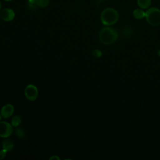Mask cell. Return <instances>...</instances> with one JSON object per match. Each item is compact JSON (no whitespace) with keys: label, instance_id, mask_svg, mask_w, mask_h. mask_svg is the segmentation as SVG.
I'll return each instance as SVG.
<instances>
[{"label":"cell","instance_id":"8992f818","mask_svg":"<svg viewBox=\"0 0 160 160\" xmlns=\"http://www.w3.org/2000/svg\"><path fill=\"white\" fill-rule=\"evenodd\" d=\"M15 18V12L13 9L6 8L0 11V19L4 21L9 22L12 21Z\"/></svg>","mask_w":160,"mask_h":160},{"label":"cell","instance_id":"ba28073f","mask_svg":"<svg viewBox=\"0 0 160 160\" xmlns=\"http://www.w3.org/2000/svg\"><path fill=\"white\" fill-rule=\"evenodd\" d=\"M2 147L7 152H10L14 148V142L11 139H6L2 142Z\"/></svg>","mask_w":160,"mask_h":160},{"label":"cell","instance_id":"5b68a950","mask_svg":"<svg viewBox=\"0 0 160 160\" xmlns=\"http://www.w3.org/2000/svg\"><path fill=\"white\" fill-rule=\"evenodd\" d=\"M12 127L11 124L6 121H0V137L3 138H9L13 132Z\"/></svg>","mask_w":160,"mask_h":160},{"label":"cell","instance_id":"5bb4252c","mask_svg":"<svg viewBox=\"0 0 160 160\" xmlns=\"http://www.w3.org/2000/svg\"><path fill=\"white\" fill-rule=\"evenodd\" d=\"M92 54L94 57L95 58H99L100 57H101L102 56V52L101 50L99 49H96L92 51Z\"/></svg>","mask_w":160,"mask_h":160},{"label":"cell","instance_id":"4fadbf2b","mask_svg":"<svg viewBox=\"0 0 160 160\" xmlns=\"http://www.w3.org/2000/svg\"><path fill=\"white\" fill-rule=\"evenodd\" d=\"M15 134H16V136L18 137L19 138H23L26 135L24 130L21 128H17L15 131Z\"/></svg>","mask_w":160,"mask_h":160},{"label":"cell","instance_id":"44dd1931","mask_svg":"<svg viewBox=\"0 0 160 160\" xmlns=\"http://www.w3.org/2000/svg\"><path fill=\"white\" fill-rule=\"evenodd\" d=\"M4 1H11L12 0H4Z\"/></svg>","mask_w":160,"mask_h":160},{"label":"cell","instance_id":"9c48e42d","mask_svg":"<svg viewBox=\"0 0 160 160\" xmlns=\"http://www.w3.org/2000/svg\"><path fill=\"white\" fill-rule=\"evenodd\" d=\"M132 14L135 19H142L145 18L146 11H144V9L141 8H137L133 11Z\"/></svg>","mask_w":160,"mask_h":160},{"label":"cell","instance_id":"277c9868","mask_svg":"<svg viewBox=\"0 0 160 160\" xmlns=\"http://www.w3.org/2000/svg\"><path fill=\"white\" fill-rule=\"evenodd\" d=\"M24 95L26 98L31 101H35L38 96V89L37 87L32 84H28L24 89Z\"/></svg>","mask_w":160,"mask_h":160},{"label":"cell","instance_id":"7c38bea8","mask_svg":"<svg viewBox=\"0 0 160 160\" xmlns=\"http://www.w3.org/2000/svg\"><path fill=\"white\" fill-rule=\"evenodd\" d=\"M36 4L39 8H46L49 4V0H36Z\"/></svg>","mask_w":160,"mask_h":160},{"label":"cell","instance_id":"2e32d148","mask_svg":"<svg viewBox=\"0 0 160 160\" xmlns=\"http://www.w3.org/2000/svg\"><path fill=\"white\" fill-rule=\"evenodd\" d=\"M7 152H8L6 150H4V149H2L0 150V160L3 159L6 157Z\"/></svg>","mask_w":160,"mask_h":160},{"label":"cell","instance_id":"8fae6325","mask_svg":"<svg viewBox=\"0 0 160 160\" xmlns=\"http://www.w3.org/2000/svg\"><path fill=\"white\" fill-rule=\"evenodd\" d=\"M21 118L18 115H15L12 118L11 124L13 127H18L21 123Z\"/></svg>","mask_w":160,"mask_h":160},{"label":"cell","instance_id":"7a4b0ae2","mask_svg":"<svg viewBox=\"0 0 160 160\" xmlns=\"http://www.w3.org/2000/svg\"><path fill=\"white\" fill-rule=\"evenodd\" d=\"M100 19L102 24L106 26H111L118 22L119 13L113 8H107L101 12Z\"/></svg>","mask_w":160,"mask_h":160},{"label":"cell","instance_id":"ac0fdd59","mask_svg":"<svg viewBox=\"0 0 160 160\" xmlns=\"http://www.w3.org/2000/svg\"><path fill=\"white\" fill-rule=\"evenodd\" d=\"M2 9V3H1V1H0V11Z\"/></svg>","mask_w":160,"mask_h":160},{"label":"cell","instance_id":"52a82bcc","mask_svg":"<svg viewBox=\"0 0 160 160\" xmlns=\"http://www.w3.org/2000/svg\"><path fill=\"white\" fill-rule=\"evenodd\" d=\"M14 111V106L11 104H7L1 108L0 113L3 118H9L12 116Z\"/></svg>","mask_w":160,"mask_h":160},{"label":"cell","instance_id":"30bf717a","mask_svg":"<svg viewBox=\"0 0 160 160\" xmlns=\"http://www.w3.org/2000/svg\"><path fill=\"white\" fill-rule=\"evenodd\" d=\"M137 4L139 8L148 9L151 4V0H137Z\"/></svg>","mask_w":160,"mask_h":160},{"label":"cell","instance_id":"ffe728a7","mask_svg":"<svg viewBox=\"0 0 160 160\" xmlns=\"http://www.w3.org/2000/svg\"><path fill=\"white\" fill-rule=\"evenodd\" d=\"M2 116H1V113H0V121H1V119H2Z\"/></svg>","mask_w":160,"mask_h":160},{"label":"cell","instance_id":"6da1fadb","mask_svg":"<svg viewBox=\"0 0 160 160\" xmlns=\"http://www.w3.org/2000/svg\"><path fill=\"white\" fill-rule=\"evenodd\" d=\"M118 38L117 31L113 28L106 26L102 28L99 33L100 41L106 45H109L116 42Z\"/></svg>","mask_w":160,"mask_h":160},{"label":"cell","instance_id":"3957f363","mask_svg":"<svg viewBox=\"0 0 160 160\" xmlns=\"http://www.w3.org/2000/svg\"><path fill=\"white\" fill-rule=\"evenodd\" d=\"M145 18L150 25L158 26L160 25V9L157 8H150L146 11Z\"/></svg>","mask_w":160,"mask_h":160},{"label":"cell","instance_id":"9a60e30c","mask_svg":"<svg viewBox=\"0 0 160 160\" xmlns=\"http://www.w3.org/2000/svg\"><path fill=\"white\" fill-rule=\"evenodd\" d=\"M28 6L31 9H34L37 5L36 4V0H28Z\"/></svg>","mask_w":160,"mask_h":160},{"label":"cell","instance_id":"d6986e66","mask_svg":"<svg viewBox=\"0 0 160 160\" xmlns=\"http://www.w3.org/2000/svg\"><path fill=\"white\" fill-rule=\"evenodd\" d=\"M158 56H160V49L158 51Z\"/></svg>","mask_w":160,"mask_h":160},{"label":"cell","instance_id":"e0dca14e","mask_svg":"<svg viewBox=\"0 0 160 160\" xmlns=\"http://www.w3.org/2000/svg\"><path fill=\"white\" fill-rule=\"evenodd\" d=\"M49 160H60V158L57 155H53L49 158Z\"/></svg>","mask_w":160,"mask_h":160}]
</instances>
